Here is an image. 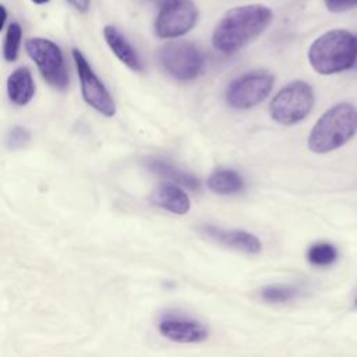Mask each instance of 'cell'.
<instances>
[{
    "label": "cell",
    "instance_id": "cell-1",
    "mask_svg": "<svg viewBox=\"0 0 357 357\" xmlns=\"http://www.w3.org/2000/svg\"><path fill=\"white\" fill-rule=\"evenodd\" d=\"M273 13L262 4H247L229 10L212 33L213 47L233 54L258 38L272 22Z\"/></svg>",
    "mask_w": 357,
    "mask_h": 357
},
{
    "label": "cell",
    "instance_id": "cell-2",
    "mask_svg": "<svg viewBox=\"0 0 357 357\" xmlns=\"http://www.w3.org/2000/svg\"><path fill=\"white\" fill-rule=\"evenodd\" d=\"M357 57V36L344 29H332L317 38L308 50L311 67L322 75L353 68Z\"/></svg>",
    "mask_w": 357,
    "mask_h": 357
},
{
    "label": "cell",
    "instance_id": "cell-3",
    "mask_svg": "<svg viewBox=\"0 0 357 357\" xmlns=\"http://www.w3.org/2000/svg\"><path fill=\"white\" fill-rule=\"evenodd\" d=\"M357 132V109L350 103H337L328 109L308 135V148L314 153H328L343 146Z\"/></svg>",
    "mask_w": 357,
    "mask_h": 357
},
{
    "label": "cell",
    "instance_id": "cell-4",
    "mask_svg": "<svg viewBox=\"0 0 357 357\" xmlns=\"http://www.w3.org/2000/svg\"><path fill=\"white\" fill-rule=\"evenodd\" d=\"M315 102L314 91L304 81H293L283 86L271 100V117L283 126H291L304 120Z\"/></svg>",
    "mask_w": 357,
    "mask_h": 357
},
{
    "label": "cell",
    "instance_id": "cell-5",
    "mask_svg": "<svg viewBox=\"0 0 357 357\" xmlns=\"http://www.w3.org/2000/svg\"><path fill=\"white\" fill-rule=\"evenodd\" d=\"M159 61L165 71L178 81H191L204 73L205 57L191 42H169L159 50Z\"/></svg>",
    "mask_w": 357,
    "mask_h": 357
},
{
    "label": "cell",
    "instance_id": "cell-6",
    "mask_svg": "<svg viewBox=\"0 0 357 357\" xmlns=\"http://www.w3.org/2000/svg\"><path fill=\"white\" fill-rule=\"evenodd\" d=\"M25 50L50 86L60 91L68 86V73L63 52L53 40L39 36L31 38L25 42Z\"/></svg>",
    "mask_w": 357,
    "mask_h": 357
},
{
    "label": "cell",
    "instance_id": "cell-7",
    "mask_svg": "<svg viewBox=\"0 0 357 357\" xmlns=\"http://www.w3.org/2000/svg\"><path fill=\"white\" fill-rule=\"evenodd\" d=\"M275 84L272 73L265 70L248 71L236 78L226 89V102L234 109H250L264 102Z\"/></svg>",
    "mask_w": 357,
    "mask_h": 357
},
{
    "label": "cell",
    "instance_id": "cell-8",
    "mask_svg": "<svg viewBox=\"0 0 357 357\" xmlns=\"http://www.w3.org/2000/svg\"><path fill=\"white\" fill-rule=\"evenodd\" d=\"M198 21V8L192 0H166L160 4L153 29L158 38L173 39L190 32Z\"/></svg>",
    "mask_w": 357,
    "mask_h": 357
},
{
    "label": "cell",
    "instance_id": "cell-9",
    "mask_svg": "<svg viewBox=\"0 0 357 357\" xmlns=\"http://www.w3.org/2000/svg\"><path fill=\"white\" fill-rule=\"evenodd\" d=\"M71 54L79 77L81 93L84 100L100 114L106 117H113L116 114V103L110 92L78 49H73Z\"/></svg>",
    "mask_w": 357,
    "mask_h": 357
},
{
    "label": "cell",
    "instance_id": "cell-10",
    "mask_svg": "<svg viewBox=\"0 0 357 357\" xmlns=\"http://www.w3.org/2000/svg\"><path fill=\"white\" fill-rule=\"evenodd\" d=\"M158 328L165 337L177 343H201L208 337V329L202 322L180 312L163 314Z\"/></svg>",
    "mask_w": 357,
    "mask_h": 357
},
{
    "label": "cell",
    "instance_id": "cell-11",
    "mask_svg": "<svg viewBox=\"0 0 357 357\" xmlns=\"http://www.w3.org/2000/svg\"><path fill=\"white\" fill-rule=\"evenodd\" d=\"M199 231L204 236L226 247L236 248L238 251H243L251 255L259 254L262 250V244L259 238L245 230H231V229H222L215 225H202L199 227Z\"/></svg>",
    "mask_w": 357,
    "mask_h": 357
},
{
    "label": "cell",
    "instance_id": "cell-12",
    "mask_svg": "<svg viewBox=\"0 0 357 357\" xmlns=\"http://www.w3.org/2000/svg\"><path fill=\"white\" fill-rule=\"evenodd\" d=\"M103 36L107 46L112 49V52L123 64H126L132 71H137V73L144 71V63L138 52L116 26L106 25L103 29Z\"/></svg>",
    "mask_w": 357,
    "mask_h": 357
},
{
    "label": "cell",
    "instance_id": "cell-13",
    "mask_svg": "<svg viewBox=\"0 0 357 357\" xmlns=\"http://www.w3.org/2000/svg\"><path fill=\"white\" fill-rule=\"evenodd\" d=\"M152 202L176 215H184L191 208V202L185 191L180 185L170 183H163L153 191Z\"/></svg>",
    "mask_w": 357,
    "mask_h": 357
},
{
    "label": "cell",
    "instance_id": "cell-14",
    "mask_svg": "<svg viewBox=\"0 0 357 357\" xmlns=\"http://www.w3.org/2000/svg\"><path fill=\"white\" fill-rule=\"evenodd\" d=\"M7 95L17 106H25L32 100L35 95V82L26 67H18L8 75Z\"/></svg>",
    "mask_w": 357,
    "mask_h": 357
},
{
    "label": "cell",
    "instance_id": "cell-15",
    "mask_svg": "<svg viewBox=\"0 0 357 357\" xmlns=\"http://www.w3.org/2000/svg\"><path fill=\"white\" fill-rule=\"evenodd\" d=\"M148 169L151 172H153L155 174L160 176V177H165L170 181H173V184H177L180 187H185V188H190V190H198L199 188V181L198 178L191 174V173H187L165 160H159V159H153V160H149L148 162Z\"/></svg>",
    "mask_w": 357,
    "mask_h": 357
},
{
    "label": "cell",
    "instance_id": "cell-16",
    "mask_svg": "<svg viewBox=\"0 0 357 357\" xmlns=\"http://www.w3.org/2000/svg\"><path fill=\"white\" fill-rule=\"evenodd\" d=\"M206 185L211 191L220 195L237 194L244 188L243 177L231 169H216L206 180Z\"/></svg>",
    "mask_w": 357,
    "mask_h": 357
},
{
    "label": "cell",
    "instance_id": "cell-17",
    "mask_svg": "<svg viewBox=\"0 0 357 357\" xmlns=\"http://www.w3.org/2000/svg\"><path fill=\"white\" fill-rule=\"evenodd\" d=\"M298 296V289L290 284H268L259 289V297L266 303H287Z\"/></svg>",
    "mask_w": 357,
    "mask_h": 357
},
{
    "label": "cell",
    "instance_id": "cell-18",
    "mask_svg": "<svg viewBox=\"0 0 357 357\" xmlns=\"http://www.w3.org/2000/svg\"><path fill=\"white\" fill-rule=\"evenodd\" d=\"M337 258V250L329 243H315L307 251V259L315 266H329Z\"/></svg>",
    "mask_w": 357,
    "mask_h": 357
},
{
    "label": "cell",
    "instance_id": "cell-19",
    "mask_svg": "<svg viewBox=\"0 0 357 357\" xmlns=\"http://www.w3.org/2000/svg\"><path fill=\"white\" fill-rule=\"evenodd\" d=\"M21 38H22V29L20 24L11 22L7 28L4 43H3V56L7 61H14L18 57Z\"/></svg>",
    "mask_w": 357,
    "mask_h": 357
},
{
    "label": "cell",
    "instance_id": "cell-20",
    "mask_svg": "<svg viewBox=\"0 0 357 357\" xmlns=\"http://www.w3.org/2000/svg\"><path fill=\"white\" fill-rule=\"evenodd\" d=\"M29 139H31V134L25 127L14 126L7 132L6 144L10 149H21L29 142Z\"/></svg>",
    "mask_w": 357,
    "mask_h": 357
},
{
    "label": "cell",
    "instance_id": "cell-21",
    "mask_svg": "<svg viewBox=\"0 0 357 357\" xmlns=\"http://www.w3.org/2000/svg\"><path fill=\"white\" fill-rule=\"evenodd\" d=\"M324 3L332 13H343L357 7V0H324Z\"/></svg>",
    "mask_w": 357,
    "mask_h": 357
},
{
    "label": "cell",
    "instance_id": "cell-22",
    "mask_svg": "<svg viewBox=\"0 0 357 357\" xmlns=\"http://www.w3.org/2000/svg\"><path fill=\"white\" fill-rule=\"evenodd\" d=\"M67 3L79 13H86L91 6V0H67Z\"/></svg>",
    "mask_w": 357,
    "mask_h": 357
},
{
    "label": "cell",
    "instance_id": "cell-23",
    "mask_svg": "<svg viewBox=\"0 0 357 357\" xmlns=\"http://www.w3.org/2000/svg\"><path fill=\"white\" fill-rule=\"evenodd\" d=\"M6 20H7V11H6V7L1 6V28H4Z\"/></svg>",
    "mask_w": 357,
    "mask_h": 357
},
{
    "label": "cell",
    "instance_id": "cell-24",
    "mask_svg": "<svg viewBox=\"0 0 357 357\" xmlns=\"http://www.w3.org/2000/svg\"><path fill=\"white\" fill-rule=\"evenodd\" d=\"M35 4H45V3H47L49 0H32Z\"/></svg>",
    "mask_w": 357,
    "mask_h": 357
},
{
    "label": "cell",
    "instance_id": "cell-25",
    "mask_svg": "<svg viewBox=\"0 0 357 357\" xmlns=\"http://www.w3.org/2000/svg\"><path fill=\"white\" fill-rule=\"evenodd\" d=\"M149 1H153V3H160V4H162V3H165L166 0H149Z\"/></svg>",
    "mask_w": 357,
    "mask_h": 357
},
{
    "label": "cell",
    "instance_id": "cell-26",
    "mask_svg": "<svg viewBox=\"0 0 357 357\" xmlns=\"http://www.w3.org/2000/svg\"><path fill=\"white\" fill-rule=\"evenodd\" d=\"M353 68H357V57H356V63H354V67Z\"/></svg>",
    "mask_w": 357,
    "mask_h": 357
},
{
    "label": "cell",
    "instance_id": "cell-27",
    "mask_svg": "<svg viewBox=\"0 0 357 357\" xmlns=\"http://www.w3.org/2000/svg\"><path fill=\"white\" fill-rule=\"evenodd\" d=\"M356 305H357V298H356Z\"/></svg>",
    "mask_w": 357,
    "mask_h": 357
}]
</instances>
